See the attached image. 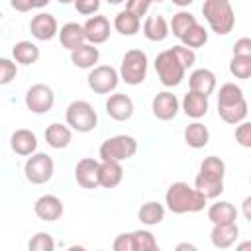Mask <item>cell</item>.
I'll use <instances>...</instances> for the list:
<instances>
[{"label":"cell","instance_id":"cell-23","mask_svg":"<svg viewBox=\"0 0 251 251\" xmlns=\"http://www.w3.org/2000/svg\"><path fill=\"white\" fill-rule=\"evenodd\" d=\"M208 220L214 226H224V224H235L237 220V210L231 202L218 200L208 208Z\"/></svg>","mask_w":251,"mask_h":251},{"label":"cell","instance_id":"cell-35","mask_svg":"<svg viewBox=\"0 0 251 251\" xmlns=\"http://www.w3.org/2000/svg\"><path fill=\"white\" fill-rule=\"evenodd\" d=\"M27 251H55V239L47 231H37L27 241Z\"/></svg>","mask_w":251,"mask_h":251},{"label":"cell","instance_id":"cell-3","mask_svg":"<svg viewBox=\"0 0 251 251\" xmlns=\"http://www.w3.org/2000/svg\"><path fill=\"white\" fill-rule=\"evenodd\" d=\"M202 14L210 29L218 35H227L235 25V12L227 0H204Z\"/></svg>","mask_w":251,"mask_h":251},{"label":"cell","instance_id":"cell-36","mask_svg":"<svg viewBox=\"0 0 251 251\" xmlns=\"http://www.w3.org/2000/svg\"><path fill=\"white\" fill-rule=\"evenodd\" d=\"M131 235H133L135 251H153L155 247H159L155 235L149 229H135V231H131Z\"/></svg>","mask_w":251,"mask_h":251},{"label":"cell","instance_id":"cell-21","mask_svg":"<svg viewBox=\"0 0 251 251\" xmlns=\"http://www.w3.org/2000/svg\"><path fill=\"white\" fill-rule=\"evenodd\" d=\"M171 33V27H169V22L161 16V14H151L145 18L143 22V35L149 39V41H165Z\"/></svg>","mask_w":251,"mask_h":251},{"label":"cell","instance_id":"cell-43","mask_svg":"<svg viewBox=\"0 0 251 251\" xmlns=\"http://www.w3.org/2000/svg\"><path fill=\"white\" fill-rule=\"evenodd\" d=\"M173 49H175L176 57L182 61V65L186 67V71H188L190 67H194V63H196V53H194L192 49H188V47H184V45H175Z\"/></svg>","mask_w":251,"mask_h":251},{"label":"cell","instance_id":"cell-51","mask_svg":"<svg viewBox=\"0 0 251 251\" xmlns=\"http://www.w3.org/2000/svg\"><path fill=\"white\" fill-rule=\"evenodd\" d=\"M249 182H251V173H249Z\"/></svg>","mask_w":251,"mask_h":251},{"label":"cell","instance_id":"cell-45","mask_svg":"<svg viewBox=\"0 0 251 251\" xmlns=\"http://www.w3.org/2000/svg\"><path fill=\"white\" fill-rule=\"evenodd\" d=\"M10 6L16 8V10H20V12H27V10H31V8H43V6H47V2H24V0H12Z\"/></svg>","mask_w":251,"mask_h":251},{"label":"cell","instance_id":"cell-48","mask_svg":"<svg viewBox=\"0 0 251 251\" xmlns=\"http://www.w3.org/2000/svg\"><path fill=\"white\" fill-rule=\"evenodd\" d=\"M235 251H251V239L239 241V243L235 245Z\"/></svg>","mask_w":251,"mask_h":251},{"label":"cell","instance_id":"cell-46","mask_svg":"<svg viewBox=\"0 0 251 251\" xmlns=\"http://www.w3.org/2000/svg\"><path fill=\"white\" fill-rule=\"evenodd\" d=\"M241 212H243L245 220H247V222H251V196L243 198V204H241Z\"/></svg>","mask_w":251,"mask_h":251},{"label":"cell","instance_id":"cell-14","mask_svg":"<svg viewBox=\"0 0 251 251\" xmlns=\"http://www.w3.org/2000/svg\"><path fill=\"white\" fill-rule=\"evenodd\" d=\"M106 114L116 120V122H127L131 116H133V100L127 96V94H122V92H116V94H110L106 98Z\"/></svg>","mask_w":251,"mask_h":251},{"label":"cell","instance_id":"cell-38","mask_svg":"<svg viewBox=\"0 0 251 251\" xmlns=\"http://www.w3.org/2000/svg\"><path fill=\"white\" fill-rule=\"evenodd\" d=\"M16 75H18V65H16L12 59L2 57V59H0V84H2V86L10 84V82L16 78Z\"/></svg>","mask_w":251,"mask_h":251},{"label":"cell","instance_id":"cell-17","mask_svg":"<svg viewBox=\"0 0 251 251\" xmlns=\"http://www.w3.org/2000/svg\"><path fill=\"white\" fill-rule=\"evenodd\" d=\"M10 147L16 155L22 157H31L33 153H37V135L31 129H16L10 135Z\"/></svg>","mask_w":251,"mask_h":251},{"label":"cell","instance_id":"cell-49","mask_svg":"<svg viewBox=\"0 0 251 251\" xmlns=\"http://www.w3.org/2000/svg\"><path fill=\"white\" fill-rule=\"evenodd\" d=\"M67 251H86V247H82V245H71Z\"/></svg>","mask_w":251,"mask_h":251},{"label":"cell","instance_id":"cell-31","mask_svg":"<svg viewBox=\"0 0 251 251\" xmlns=\"http://www.w3.org/2000/svg\"><path fill=\"white\" fill-rule=\"evenodd\" d=\"M137 220L145 226H157L165 220V206L159 202H145L141 204V208L137 210Z\"/></svg>","mask_w":251,"mask_h":251},{"label":"cell","instance_id":"cell-29","mask_svg":"<svg viewBox=\"0 0 251 251\" xmlns=\"http://www.w3.org/2000/svg\"><path fill=\"white\" fill-rule=\"evenodd\" d=\"M210 141V131L202 122H192L184 129V143L192 149H202Z\"/></svg>","mask_w":251,"mask_h":251},{"label":"cell","instance_id":"cell-15","mask_svg":"<svg viewBox=\"0 0 251 251\" xmlns=\"http://www.w3.org/2000/svg\"><path fill=\"white\" fill-rule=\"evenodd\" d=\"M82 27H84V33H86V41H88L90 45L106 43L108 37H110V29H112L110 20H108L106 16H102V14H96V16H92V18H88V20L82 24Z\"/></svg>","mask_w":251,"mask_h":251},{"label":"cell","instance_id":"cell-40","mask_svg":"<svg viewBox=\"0 0 251 251\" xmlns=\"http://www.w3.org/2000/svg\"><path fill=\"white\" fill-rule=\"evenodd\" d=\"M75 10L82 16H96V12L100 10V2L98 0H76L75 2Z\"/></svg>","mask_w":251,"mask_h":251},{"label":"cell","instance_id":"cell-13","mask_svg":"<svg viewBox=\"0 0 251 251\" xmlns=\"http://www.w3.org/2000/svg\"><path fill=\"white\" fill-rule=\"evenodd\" d=\"M59 24H57V18L49 12H39L31 18L29 22V31L31 35L37 39V41H49L53 39L55 35H59Z\"/></svg>","mask_w":251,"mask_h":251},{"label":"cell","instance_id":"cell-39","mask_svg":"<svg viewBox=\"0 0 251 251\" xmlns=\"http://www.w3.org/2000/svg\"><path fill=\"white\" fill-rule=\"evenodd\" d=\"M235 141L241 147L251 149V122H243L235 127Z\"/></svg>","mask_w":251,"mask_h":251},{"label":"cell","instance_id":"cell-5","mask_svg":"<svg viewBox=\"0 0 251 251\" xmlns=\"http://www.w3.org/2000/svg\"><path fill=\"white\" fill-rule=\"evenodd\" d=\"M67 126L78 133H88L98 126V114L86 100H73L65 110Z\"/></svg>","mask_w":251,"mask_h":251},{"label":"cell","instance_id":"cell-22","mask_svg":"<svg viewBox=\"0 0 251 251\" xmlns=\"http://www.w3.org/2000/svg\"><path fill=\"white\" fill-rule=\"evenodd\" d=\"M45 141L49 147L53 149H65L71 145L73 141V129L65 124H59V122H53L47 126L45 129Z\"/></svg>","mask_w":251,"mask_h":251},{"label":"cell","instance_id":"cell-27","mask_svg":"<svg viewBox=\"0 0 251 251\" xmlns=\"http://www.w3.org/2000/svg\"><path fill=\"white\" fill-rule=\"evenodd\" d=\"M124 178L122 163L116 161H100V186L102 188H116Z\"/></svg>","mask_w":251,"mask_h":251},{"label":"cell","instance_id":"cell-18","mask_svg":"<svg viewBox=\"0 0 251 251\" xmlns=\"http://www.w3.org/2000/svg\"><path fill=\"white\" fill-rule=\"evenodd\" d=\"M59 41H61V45H63L65 49H69L71 53L88 43L82 24H76V22H67V24L59 29Z\"/></svg>","mask_w":251,"mask_h":251},{"label":"cell","instance_id":"cell-37","mask_svg":"<svg viewBox=\"0 0 251 251\" xmlns=\"http://www.w3.org/2000/svg\"><path fill=\"white\" fill-rule=\"evenodd\" d=\"M229 73L235 78H251V59L247 57H231L229 61Z\"/></svg>","mask_w":251,"mask_h":251},{"label":"cell","instance_id":"cell-33","mask_svg":"<svg viewBox=\"0 0 251 251\" xmlns=\"http://www.w3.org/2000/svg\"><path fill=\"white\" fill-rule=\"evenodd\" d=\"M206 41H208V31H206V27L200 25V24L192 25V27L180 37V45H184V47H188V49H192V51L198 49V47H204Z\"/></svg>","mask_w":251,"mask_h":251},{"label":"cell","instance_id":"cell-41","mask_svg":"<svg viewBox=\"0 0 251 251\" xmlns=\"http://www.w3.org/2000/svg\"><path fill=\"white\" fill-rule=\"evenodd\" d=\"M231 57H247V59H251V37H239L231 47Z\"/></svg>","mask_w":251,"mask_h":251},{"label":"cell","instance_id":"cell-30","mask_svg":"<svg viewBox=\"0 0 251 251\" xmlns=\"http://www.w3.org/2000/svg\"><path fill=\"white\" fill-rule=\"evenodd\" d=\"M141 27V18L133 16L131 12L127 10H120L114 18V29L120 33V35H126V37H131L139 31Z\"/></svg>","mask_w":251,"mask_h":251},{"label":"cell","instance_id":"cell-12","mask_svg":"<svg viewBox=\"0 0 251 251\" xmlns=\"http://www.w3.org/2000/svg\"><path fill=\"white\" fill-rule=\"evenodd\" d=\"M151 110H153V116L161 122H169L173 118H176L178 110H180V102L178 98L169 92V90H163V92H157L151 100Z\"/></svg>","mask_w":251,"mask_h":251},{"label":"cell","instance_id":"cell-19","mask_svg":"<svg viewBox=\"0 0 251 251\" xmlns=\"http://www.w3.org/2000/svg\"><path fill=\"white\" fill-rule=\"evenodd\" d=\"M180 106H182V112H184L188 118H192V120L198 122L200 118H204V116L208 114L210 102H208V96H204V94H200V92L188 90V92L184 94Z\"/></svg>","mask_w":251,"mask_h":251},{"label":"cell","instance_id":"cell-10","mask_svg":"<svg viewBox=\"0 0 251 251\" xmlns=\"http://www.w3.org/2000/svg\"><path fill=\"white\" fill-rule=\"evenodd\" d=\"M24 100H25V108L31 114H47L55 104V92L49 84L37 82L27 88Z\"/></svg>","mask_w":251,"mask_h":251},{"label":"cell","instance_id":"cell-8","mask_svg":"<svg viewBox=\"0 0 251 251\" xmlns=\"http://www.w3.org/2000/svg\"><path fill=\"white\" fill-rule=\"evenodd\" d=\"M55 173V163L47 153H33L31 157H27L25 165H24V175L31 184H45L53 178Z\"/></svg>","mask_w":251,"mask_h":251},{"label":"cell","instance_id":"cell-42","mask_svg":"<svg viewBox=\"0 0 251 251\" xmlns=\"http://www.w3.org/2000/svg\"><path fill=\"white\" fill-rule=\"evenodd\" d=\"M112 251H135L133 235L131 233H120L112 243Z\"/></svg>","mask_w":251,"mask_h":251},{"label":"cell","instance_id":"cell-25","mask_svg":"<svg viewBox=\"0 0 251 251\" xmlns=\"http://www.w3.org/2000/svg\"><path fill=\"white\" fill-rule=\"evenodd\" d=\"M247 112H249V106H247V100H239V102H233V104H222L218 106V116L226 122V124H231V126H239L243 124V120L247 118Z\"/></svg>","mask_w":251,"mask_h":251},{"label":"cell","instance_id":"cell-34","mask_svg":"<svg viewBox=\"0 0 251 251\" xmlns=\"http://www.w3.org/2000/svg\"><path fill=\"white\" fill-rule=\"evenodd\" d=\"M243 90L241 86H237L235 82H226L220 86V92H218V106L222 104H233V102H239L243 100Z\"/></svg>","mask_w":251,"mask_h":251},{"label":"cell","instance_id":"cell-6","mask_svg":"<svg viewBox=\"0 0 251 251\" xmlns=\"http://www.w3.org/2000/svg\"><path fill=\"white\" fill-rule=\"evenodd\" d=\"M147 67H149L147 53L141 51V49H129L122 57V63H120V78L126 84L137 86V84H141L147 78Z\"/></svg>","mask_w":251,"mask_h":251},{"label":"cell","instance_id":"cell-24","mask_svg":"<svg viewBox=\"0 0 251 251\" xmlns=\"http://www.w3.org/2000/svg\"><path fill=\"white\" fill-rule=\"evenodd\" d=\"M239 235L237 224H224V226H214L210 231V241L216 249H227L235 243Z\"/></svg>","mask_w":251,"mask_h":251},{"label":"cell","instance_id":"cell-11","mask_svg":"<svg viewBox=\"0 0 251 251\" xmlns=\"http://www.w3.org/2000/svg\"><path fill=\"white\" fill-rule=\"evenodd\" d=\"M75 180L78 186L92 190L100 186V161L92 157H84L75 167Z\"/></svg>","mask_w":251,"mask_h":251},{"label":"cell","instance_id":"cell-2","mask_svg":"<svg viewBox=\"0 0 251 251\" xmlns=\"http://www.w3.org/2000/svg\"><path fill=\"white\" fill-rule=\"evenodd\" d=\"M224 176H226V163L216 157L208 155L198 169L194 178V188L206 196V200H214L224 192Z\"/></svg>","mask_w":251,"mask_h":251},{"label":"cell","instance_id":"cell-16","mask_svg":"<svg viewBox=\"0 0 251 251\" xmlns=\"http://www.w3.org/2000/svg\"><path fill=\"white\" fill-rule=\"evenodd\" d=\"M33 212L43 222H57L63 216V202L55 194H43L35 200Z\"/></svg>","mask_w":251,"mask_h":251},{"label":"cell","instance_id":"cell-9","mask_svg":"<svg viewBox=\"0 0 251 251\" xmlns=\"http://www.w3.org/2000/svg\"><path fill=\"white\" fill-rule=\"evenodd\" d=\"M120 71H116L112 65H98L94 67L88 76H86V82H88V88L96 94H110L118 88L120 84Z\"/></svg>","mask_w":251,"mask_h":251},{"label":"cell","instance_id":"cell-7","mask_svg":"<svg viewBox=\"0 0 251 251\" xmlns=\"http://www.w3.org/2000/svg\"><path fill=\"white\" fill-rule=\"evenodd\" d=\"M137 153V141L131 135H114L108 137L106 141H102L100 149H98V157L100 161H116L122 163L129 157H133Z\"/></svg>","mask_w":251,"mask_h":251},{"label":"cell","instance_id":"cell-47","mask_svg":"<svg viewBox=\"0 0 251 251\" xmlns=\"http://www.w3.org/2000/svg\"><path fill=\"white\" fill-rule=\"evenodd\" d=\"M175 251H200V249H198L194 243H188V241H180V243H176Z\"/></svg>","mask_w":251,"mask_h":251},{"label":"cell","instance_id":"cell-50","mask_svg":"<svg viewBox=\"0 0 251 251\" xmlns=\"http://www.w3.org/2000/svg\"><path fill=\"white\" fill-rule=\"evenodd\" d=\"M153 251H161V249H159V247H155V249H153Z\"/></svg>","mask_w":251,"mask_h":251},{"label":"cell","instance_id":"cell-20","mask_svg":"<svg viewBox=\"0 0 251 251\" xmlns=\"http://www.w3.org/2000/svg\"><path fill=\"white\" fill-rule=\"evenodd\" d=\"M188 88L192 92L210 96L216 90V75L210 69H194L188 75Z\"/></svg>","mask_w":251,"mask_h":251},{"label":"cell","instance_id":"cell-28","mask_svg":"<svg viewBox=\"0 0 251 251\" xmlns=\"http://www.w3.org/2000/svg\"><path fill=\"white\" fill-rule=\"evenodd\" d=\"M12 57H14V61L18 65L29 67V65L37 63V59H39V47L35 43H31V41H25V39L24 41H18L12 47Z\"/></svg>","mask_w":251,"mask_h":251},{"label":"cell","instance_id":"cell-44","mask_svg":"<svg viewBox=\"0 0 251 251\" xmlns=\"http://www.w3.org/2000/svg\"><path fill=\"white\" fill-rule=\"evenodd\" d=\"M149 8H151V2H149V0H129V2H126V8H124V10L131 12V14L137 16V18H141V16L147 14Z\"/></svg>","mask_w":251,"mask_h":251},{"label":"cell","instance_id":"cell-4","mask_svg":"<svg viewBox=\"0 0 251 251\" xmlns=\"http://www.w3.org/2000/svg\"><path fill=\"white\" fill-rule=\"evenodd\" d=\"M155 73L161 80L163 86H178L186 75V67L182 65V61L176 57L175 49H165L155 57Z\"/></svg>","mask_w":251,"mask_h":251},{"label":"cell","instance_id":"cell-32","mask_svg":"<svg viewBox=\"0 0 251 251\" xmlns=\"http://www.w3.org/2000/svg\"><path fill=\"white\" fill-rule=\"evenodd\" d=\"M196 24H198V22H196V16H194V14H190L188 10H178V12L173 16L169 27H171V33L180 39V37H182L192 25H196Z\"/></svg>","mask_w":251,"mask_h":251},{"label":"cell","instance_id":"cell-1","mask_svg":"<svg viewBox=\"0 0 251 251\" xmlns=\"http://www.w3.org/2000/svg\"><path fill=\"white\" fill-rule=\"evenodd\" d=\"M206 196L200 194L194 186L188 182H173L165 192V204L167 210L173 214H196L202 212L206 206Z\"/></svg>","mask_w":251,"mask_h":251},{"label":"cell","instance_id":"cell-26","mask_svg":"<svg viewBox=\"0 0 251 251\" xmlns=\"http://www.w3.org/2000/svg\"><path fill=\"white\" fill-rule=\"evenodd\" d=\"M98 59H100V51H98L96 45H90V43H86V45H82V47H78L76 51L71 53V61L78 69H90L92 71L94 67H98L96 65Z\"/></svg>","mask_w":251,"mask_h":251}]
</instances>
